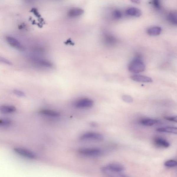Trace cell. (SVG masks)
I'll return each instance as SVG.
<instances>
[{
  "mask_svg": "<svg viewBox=\"0 0 177 177\" xmlns=\"http://www.w3.org/2000/svg\"><path fill=\"white\" fill-rule=\"evenodd\" d=\"M145 69V66L140 58H136L132 60L128 65L129 70L134 73L143 72Z\"/></svg>",
  "mask_w": 177,
  "mask_h": 177,
  "instance_id": "1",
  "label": "cell"
},
{
  "mask_svg": "<svg viewBox=\"0 0 177 177\" xmlns=\"http://www.w3.org/2000/svg\"><path fill=\"white\" fill-rule=\"evenodd\" d=\"M101 170L104 173L112 174L118 173L125 170V168L122 164L117 163H112L102 168Z\"/></svg>",
  "mask_w": 177,
  "mask_h": 177,
  "instance_id": "2",
  "label": "cell"
},
{
  "mask_svg": "<svg viewBox=\"0 0 177 177\" xmlns=\"http://www.w3.org/2000/svg\"><path fill=\"white\" fill-rule=\"evenodd\" d=\"M94 102L88 98H82L78 100L74 103L76 107L79 108H88L93 106Z\"/></svg>",
  "mask_w": 177,
  "mask_h": 177,
  "instance_id": "3",
  "label": "cell"
},
{
  "mask_svg": "<svg viewBox=\"0 0 177 177\" xmlns=\"http://www.w3.org/2000/svg\"><path fill=\"white\" fill-rule=\"evenodd\" d=\"M14 151L20 155L28 158L34 159L36 158V155L31 151L25 148H16L14 149Z\"/></svg>",
  "mask_w": 177,
  "mask_h": 177,
  "instance_id": "4",
  "label": "cell"
},
{
  "mask_svg": "<svg viewBox=\"0 0 177 177\" xmlns=\"http://www.w3.org/2000/svg\"><path fill=\"white\" fill-rule=\"evenodd\" d=\"M80 154L88 156H97L101 153V150L98 148H83L79 150Z\"/></svg>",
  "mask_w": 177,
  "mask_h": 177,
  "instance_id": "5",
  "label": "cell"
},
{
  "mask_svg": "<svg viewBox=\"0 0 177 177\" xmlns=\"http://www.w3.org/2000/svg\"><path fill=\"white\" fill-rule=\"evenodd\" d=\"M104 138V137L101 134L94 132H86L82 135L80 138L81 140L92 139L99 141L103 140Z\"/></svg>",
  "mask_w": 177,
  "mask_h": 177,
  "instance_id": "6",
  "label": "cell"
},
{
  "mask_svg": "<svg viewBox=\"0 0 177 177\" xmlns=\"http://www.w3.org/2000/svg\"><path fill=\"white\" fill-rule=\"evenodd\" d=\"M6 40L7 43L12 47L21 51H23L24 50V47L15 38L8 36L6 37Z\"/></svg>",
  "mask_w": 177,
  "mask_h": 177,
  "instance_id": "7",
  "label": "cell"
},
{
  "mask_svg": "<svg viewBox=\"0 0 177 177\" xmlns=\"http://www.w3.org/2000/svg\"><path fill=\"white\" fill-rule=\"evenodd\" d=\"M131 79L134 81L139 82H145V83H150L153 81L151 78L144 76L135 74L131 76Z\"/></svg>",
  "mask_w": 177,
  "mask_h": 177,
  "instance_id": "8",
  "label": "cell"
},
{
  "mask_svg": "<svg viewBox=\"0 0 177 177\" xmlns=\"http://www.w3.org/2000/svg\"><path fill=\"white\" fill-rule=\"evenodd\" d=\"M127 14L135 17H139L142 15V12L139 9L136 8H131L128 9L126 11Z\"/></svg>",
  "mask_w": 177,
  "mask_h": 177,
  "instance_id": "9",
  "label": "cell"
},
{
  "mask_svg": "<svg viewBox=\"0 0 177 177\" xmlns=\"http://www.w3.org/2000/svg\"><path fill=\"white\" fill-rule=\"evenodd\" d=\"M83 13V9L79 8H74L70 10L68 12V15L70 17H79Z\"/></svg>",
  "mask_w": 177,
  "mask_h": 177,
  "instance_id": "10",
  "label": "cell"
},
{
  "mask_svg": "<svg viewBox=\"0 0 177 177\" xmlns=\"http://www.w3.org/2000/svg\"><path fill=\"white\" fill-rule=\"evenodd\" d=\"M0 110L4 114L11 113L15 112L16 108L12 106L3 105L1 106Z\"/></svg>",
  "mask_w": 177,
  "mask_h": 177,
  "instance_id": "11",
  "label": "cell"
},
{
  "mask_svg": "<svg viewBox=\"0 0 177 177\" xmlns=\"http://www.w3.org/2000/svg\"><path fill=\"white\" fill-rule=\"evenodd\" d=\"M159 121L152 119H143L140 120V123L146 126H151L154 125L158 123Z\"/></svg>",
  "mask_w": 177,
  "mask_h": 177,
  "instance_id": "12",
  "label": "cell"
},
{
  "mask_svg": "<svg viewBox=\"0 0 177 177\" xmlns=\"http://www.w3.org/2000/svg\"><path fill=\"white\" fill-rule=\"evenodd\" d=\"M162 29L159 27H154L149 29L147 33L149 35L152 36H157L161 33Z\"/></svg>",
  "mask_w": 177,
  "mask_h": 177,
  "instance_id": "13",
  "label": "cell"
},
{
  "mask_svg": "<svg viewBox=\"0 0 177 177\" xmlns=\"http://www.w3.org/2000/svg\"><path fill=\"white\" fill-rule=\"evenodd\" d=\"M154 142L157 145L164 148H168L170 145L169 143L167 141L160 138H156L155 139Z\"/></svg>",
  "mask_w": 177,
  "mask_h": 177,
  "instance_id": "14",
  "label": "cell"
},
{
  "mask_svg": "<svg viewBox=\"0 0 177 177\" xmlns=\"http://www.w3.org/2000/svg\"><path fill=\"white\" fill-rule=\"evenodd\" d=\"M40 112L44 115L51 116L52 117H58L60 116L59 112L55 111L49 109H43L40 111Z\"/></svg>",
  "mask_w": 177,
  "mask_h": 177,
  "instance_id": "15",
  "label": "cell"
},
{
  "mask_svg": "<svg viewBox=\"0 0 177 177\" xmlns=\"http://www.w3.org/2000/svg\"><path fill=\"white\" fill-rule=\"evenodd\" d=\"M156 130L158 132H166L177 134V127H166L158 128Z\"/></svg>",
  "mask_w": 177,
  "mask_h": 177,
  "instance_id": "16",
  "label": "cell"
},
{
  "mask_svg": "<svg viewBox=\"0 0 177 177\" xmlns=\"http://www.w3.org/2000/svg\"><path fill=\"white\" fill-rule=\"evenodd\" d=\"M168 21L172 24L177 26V14L171 13L168 15L167 17Z\"/></svg>",
  "mask_w": 177,
  "mask_h": 177,
  "instance_id": "17",
  "label": "cell"
},
{
  "mask_svg": "<svg viewBox=\"0 0 177 177\" xmlns=\"http://www.w3.org/2000/svg\"><path fill=\"white\" fill-rule=\"evenodd\" d=\"M37 63L39 64L40 65L45 66L47 67H51L52 66V64L50 62L44 60H38Z\"/></svg>",
  "mask_w": 177,
  "mask_h": 177,
  "instance_id": "18",
  "label": "cell"
},
{
  "mask_svg": "<svg viewBox=\"0 0 177 177\" xmlns=\"http://www.w3.org/2000/svg\"><path fill=\"white\" fill-rule=\"evenodd\" d=\"M164 165L165 166L168 167H174L177 166V161L173 160H170L165 162Z\"/></svg>",
  "mask_w": 177,
  "mask_h": 177,
  "instance_id": "19",
  "label": "cell"
},
{
  "mask_svg": "<svg viewBox=\"0 0 177 177\" xmlns=\"http://www.w3.org/2000/svg\"><path fill=\"white\" fill-rule=\"evenodd\" d=\"M12 124L11 120L6 118H3L0 120V125L2 126H6L10 125Z\"/></svg>",
  "mask_w": 177,
  "mask_h": 177,
  "instance_id": "20",
  "label": "cell"
},
{
  "mask_svg": "<svg viewBox=\"0 0 177 177\" xmlns=\"http://www.w3.org/2000/svg\"><path fill=\"white\" fill-rule=\"evenodd\" d=\"M122 14L121 12L118 10H115L113 13V17L114 19H119L121 17Z\"/></svg>",
  "mask_w": 177,
  "mask_h": 177,
  "instance_id": "21",
  "label": "cell"
},
{
  "mask_svg": "<svg viewBox=\"0 0 177 177\" xmlns=\"http://www.w3.org/2000/svg\"><path fill=\"white\" fill-rule=\"evenodd\" d=\"M123 101L127 103H131L133 101V98L130 96L124 95L122 97Z\"/></svg>",
  "mask_w": 177,
  "mask_h": 177,
  "instance_id": "22",
  "label": "cell"
},
{
  "mask_svg": "<svg viewBox=\"0 0 177 177\" xmlns=\"http://www.w3.org/2000/svg\"><path fill=\"white\" fill-rule=\"evenodd\" d=\"M13 93L15 95L20 96V97H24L25 96V93L21 90L17 89L14 90Z\"/></svg>",
  "mask_w": 177,
  "mask_h": 177,
  "instance_id": "23",
  "label": "cell"
},
{
  "mask_svg": "<svg viewBox=\"0 0 177 177\" xmlns=\"http://www.w3.org/2000/svg\"><path fill=\"white\" fill-rule=\"evenodd\" d=\"M153 3L155 7L158 9L160 8V0H153Z\"/></svg>",
  "mask_w": 177,
  "mask_h": 177,
  "instance_id": "24",
  "label": "cell"
},
{
  "mask_svg": "<svg viewBox=\"0 0 177 177\" xmlns=\"http://www.w3.org/2000/svg\"><path fill=\"white\" fill-rule=\"evenodd\" d=\"M165 119L177 123V116L174 117H165Z\"/></svg>",
  "mask_w": 177,
  "mask_h": 177,
  "instance_id": "25",
  "label": "cell"
},
{
  "mask_svg": "<svg viewBox=\"0 0 177 177\" xmlns=\"http://www.w3.org/2000/svg\"><path fill=\"white\" fill-rule=\"evenodd\" d=\"M0 61H1V62H3V63L5 64H6L7 65H12L11 62L9 61V60L5 59V58L1 57V58H0Z\"/></svg>",
  "mask_w": 177,
  "mask_h": 177,
  "instance_id": "26",
  "label": "cell"
},
{
  "mask_svg": "<svg viewBox=\"0 0 177 177\" xmlns=\"http://www.w3.org/2000/svg\"><path fill=\"white\" fill-rule=\"evenodd\" d=\"M131 1L132 3L139 4L141 0H131Z\"/></svg>",
  "mask_w": 177,
  "mask_h": 177,
  "instance_id": "27",
  "label": "cell"
},
{
  "mask_svg": "<svg viewBox=\"0 0 177 177\" xmlns=\"http://www.w3.org/2000/svg\"><path fill=\"white\" fill-rule=\"evenodd\" d=\"M90 125H91L92 127H96V126H97V124H96L95 123H94V122H93V123H92L91 124H90Z\"/></svg>",
  "mask_w": 177,
  "mask_h": 177,
  "instance_id": "28",
  "label": "cell"
}]
</instances>
